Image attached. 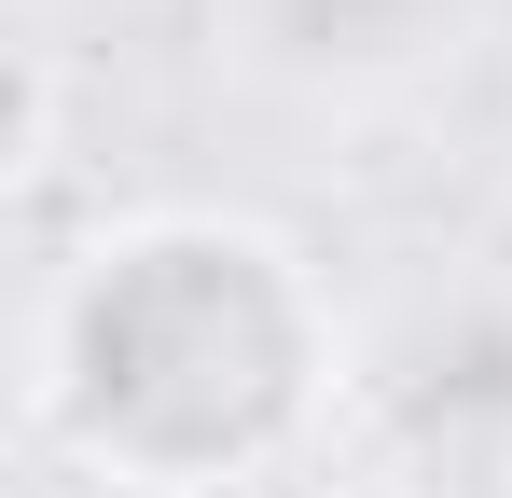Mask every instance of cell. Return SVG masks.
<instances>
[{"label":"cell","mask_w":512,"mask_h":498,"mask_svg":"<svg viewBox=\"0 0 512 498\" xmlns=\"http://www.w3.org/2000/svg\"><path fill=\"white\" fill-rule=\"evenodd\" d=\"M56 166V42H14V125H0V180L28 194Z\"/></svg>","instance_id":"6da1fadb"},{"label":"cell","mask_w":512,"mask_h":498,"mask_svg":"<svg viewBox=\"0 0 512 498\" xmlns=\"http://www.w3.org/2000/svg\"><path fill=\"white\" fill-rule=\"evenodd\" d=\"M14 498H139L125 471H97V457H70V443H42L28 471H14Z\"/></svg>","instance_id":"7a4b0ae2"},{"label":"cell","mask_w":512,"mask_h":498,"mask_svg":"<svg viewBox=\"0 0 512 498\" xmlns=\"http://www.w3.org/2000/svg\"><path fill=\"white\" fill-rule=\"evenodd\" d=\"M319 498H429V485H416V471H333Z\"/></svg>","instance_id":"3957f363"}]
</instances>
